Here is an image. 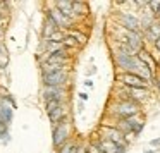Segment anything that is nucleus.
Masks as SVG:
<instances>
[{"instance_id": "29", "label": "nucleus", "mask_w": 160, "mask_h": 153, "mask_svg": "<svg viewBox=\"0 0 160 153\" xmlns=\"http://www.w3.org/2000/svg\"><path fill=\"white\" fill-rule=\"evenodd\" d=\"M143 153H157L155 150H146V151H143Z\"/></svg>"}, {"instance_id": "30", "label": "nucleus", "mask_w": 160, "mask_h": 153, "mask_svg": "<svg viewBox=\"0 0 160 153\" xmlns=\"http://www.w3.org/2000/svg\"><path fill=\"white\" fill-rule=\"evenodd\" d=\"M83 153H88V150H86V148H83Z\"/></svg>"}, {"instance_id": "7", "label": "nucleus", "mask_w": 160, "mask_h": 153, "mask_svg": "<svg viewBox=\"0 0 160 153\" xmlns=\"http://www.w3.org/2000/svg\"><path fill=\"white\" fill-rule=\"evenodd\" d=\"M67 95L69 91L66 88H43V98H45V103L47 101H64L67 100Z\"/></svg>"}, {"instance_id": "17", "label": "nucleus", "mask_w": 160, "mask_h": 153, "mask_svg": "<svg viewBox=\"0 0 160 153\" xmlns=\"http://www.w3.org/2000/svg\"><path fill=\"white\" fill-rule=\"evenodd\" d=\"M64 47H66L67 50H78V48H81V45H79V42H78L74 36H71V35H66V38H64Z\"/></svg>"}, {"instance_id": "2", "label": "nucleus", "mask_w": 160, "mask_h": 153, "mask_svg": "<svg viewBox=\"0 0 160 153\" xmlns=\"http://www.w3.org/2000/svg\"><path fill=\"white\" fill-rule=\"evenodd\" d=\"M112 21L114 24L121 26V28L128 29V31L134 33H143L141 22H139V16L134 11H119L115 14H112Z\"/></svg>"}, {"instance_id": "14", "label": "nucleus", "mask_w": 160, "mask_h": 153, "mask_svg": "<svg viewBox=\"0 0 160 153\" xmlns=\"http://www.w3.org/2000/svg\"><path fill=\"white\" fill-rule=\"evenodd\" d=\"M72 12H74V16H76V19L79 17V16H88L90 14L88 4H84V2H72Z\"/></svg>"}, {"instance_id": "27", "label": "nucleus", "mask_w": 160, "mask_h": 153, "mask_svg": "<svg viewBox=\"0 0 160 153\" xmlns=\"http://www.w3.org/2000/svg\"><path fill=\"white\" fill-rule=\"evenodd\" d=\"M4 35H5V31H4V28L0 26V42H2V38H4Z\"/></svg>"}, {"instance_id": "3", "label": "nucleus", "mask_w": 160, "mask_h": 153, "mask_svg": "<svg viewBox=\"0 0 160 153\" xmlns=\"http://www.w3.org/2000/svg\"><path fill=\"white\" fill-rule=\"evenodd\" d=\"M115 83L126 88H132V90H150L152 88L150 83H146L145 79L131 72H117L115 74Z\"/></svg>"}, {"instance_id": "18", "label": "nucleus", "mask_w": 160, "mask_h": 153, "mask_svg": "<svg viewBox=\"0 0 160 153\" xmlns=\"http://www.w3.org/2000/svg\"><path fill=\"white\" fill-rule=\"evenodd\" d=\"M7 62H9V52H7V48H5L4 43L0 42V66L5 67Z\"/></svg>"}, {"instance_id": "9", "label": "nucleus", "mask_w": 160, "mask_h": 153, "mask_svg": "<svg viewBox=\"0 0 160 153\" xmlns=\"http://www.w3.org/2000/svg\"><path fill=\"white\" fill-rule=\"evenodd\" d=\"M143 38H145V45L148 47V48H153V45H155L160 38V22L155 21L148 29H145V31H143Z\"/></svg>"}, {"instance_id": "25", "label": "nucleus", "mask_w": 160, "mask_h": 153, "mask_svg": "<svg viewBox=\"0 0 160 153\" xmlns=\"http://www.w3.org/2000/svg\"><path fill=\"white\" fill-rule=\"evenodd\" d=\"M79 98H81V101H86L88 100V95L86 93H79Z\"/></svg>"}, {"instance_id": "21", "label": "nucleus", "mask_w": 160, "mask_h": 153, "mask_svg": "<svg viewBox=\"0 0 160 153\" xmlns=\"http://www.w3.org/2000/svg\"><path fill=\"white\" fill-rule=\"evenodd\" d=\"M152 86L155 88V90L158 91V95H160V72L157 74L155 77H153V81H152Z\"/></svg>"}, {"instance_id": "1", "label": "nucleus", "mask_w": 160, "mask_h": 153, "mask_svg": "<svg viewBox=\"0 0 160 153\" xmlns=\"http://www.w3.org/2000/svg\"><path fill=\"white\" fill-rule=\"evenodd\" d=\"M143 114V107L131 98H110L107 107V117L112 122L122 121V119H129L132 115Z\"/></svg>"}, {"instance_id": "16", "label": "nucleus", "mask_w": 160, "mask_h": 153, "mask_svg": "<svg viewBox=\"0 0 160 153\" xmlns=\"http://www.w3.org/2000/svg\"><path fill=\"white\" fill-rule=\"evenodd\" d=\"M66 35L74 36V38H76L78 42H79V45H81V47H84V45H86V42H88V35L81 33L79 29H67V31H66Z\"/></svg>"}, {"instance_id": "13", "label": "nucleus", "mask_w": 160, "mask_h": 153, "mask_svg": "<svg viewBox=\"0 0 160 153\" xmlns=\"http://www.w3.org/2000/svg\"><path fill=\"white\" fill-rule=\"evenodd\" d=\"M55 7L59 9L64 16H67L69 19H74V21H76V16H74V12H72V2H67V0H59V2L55 4Z\"/></svg>"}, {"instance_id": "23", "label": "nucleus", "mask_w": 160, "mask_h": 153, "mask_svg": "<svg viewBox=\"0 0 160 153\" xmlns=\"http://www.w3.org/2000/svg\"><path fill=\"white\" fill-rule=\"evenodd\" d=\"M7 22V16H0V26H4Z\"/></svg>"}, {"instance_id": "11", "label": "nucleus", "mask_w": 160, "mask_h": 153, "mask_svg": "<svg viewBox=\"0 0 160 153\" xmlns=\"http://www.w3.org/2000/svg\"><path fill=\"white\" fill-rule=\"evenodd\" d=\"M67 117H69V112H67V107L64 103L60 105L59 108H55L52 114H48V119H50V122H52L53 126L60 124V122H66Z\"/></svg>"}, {"instance_id": "31", "label": "nucleus", "mask_w": 160, "mask_h": 153, "mask_svg": "<svg viewBox=\"0 0 160 153\" xmlns=\"http://www.w3.org/2000/svg\"><path fill=\"white\" fill-rule=\"evenodd\" d=\"M158 67H160V60H158Z\"/></svg>"}, {"instance_id": "10", "label": "nucleus", "mask_w": 160, "mask_h": 153, "mask_svg": "<svg viewBox=\"0 0 160 153\" xmlns=\"http://www.w3.org/2000/svg\"><path fill=\"white\" fill-rule=\"evenodd\" d=\"M91 143L100 150V153H117V148H119V145H115V143L108 141V139H105V138H100L98 134H95V138Z\"/></svg>"}, {"instance_id": "4", "label": "nucleus", "mask_w": 160, "mask_h": 153, "mask_svg": "<svg viewBox=\"0 0 160 153\" xmlns=\"http://www.w3.org/2000/svg\"><path fill=\"white\" fill-rule=\"evenodd\" d=\"M97 134L100 136V138H105V139H108V141L115 143V145H128L129 146V141L126 139V136L122 134L117 127H114V126L100 124L97 129Z\"/></svg>"}, {"instance_id": "19", "label": "nucleus", "mask_w": 160, "mask_h": 153, "mask_svg": "<svg viewBox=\"0 0 160 153\" xmlns=\"http://www.w3.org/2000/svg\"><path fill=\"white\" fill-rule=\"evenodd\" d=\"M60 101H47L45 103V108H47V114H52L53 110H55V108H59L60 107Z\"/></svg>"}, {"instance_id": "20", "label": "nucleus", "mask_w": 160, "mask_h": 153, "mask_svg": "<svg viewBox=\"0 0 160 153\" xmlns=\"http://www.w3.org/2000/svg\"><path fill=\"white\" fill-rule=\"evenodd\" d=\"M148 9L153 12V14H157V11L160 9V0H150V2H148Z\"/></svg>"}, {"instance_id": "26", "label": "nucleus", "mask_w": 160, "mask_h": 153, "mask_svg": "<svg viewBox=\"0 0 160 153\" xmlns=\"http://www.w3.org/2000/svg\"><path fill=\"white\" fill-rule=\"evenodd\" d=\"M153 48H155V50H157V52H158V53H160V38H158V42H157V43H155V45H153Z\"/></svg>"}, {"instance_id": "24", "label": "nucleus", "mask_w": 160, "mask_h": 153, "mask_svg": "<svg viewBox=\"0 0 160 153\" xmlns=\"http://www.w3.org/2000/svg\"><path fill=\"white\" fill-rule=\"evenodd\" d=\"M84 86H86V88H93V81L86 79V81H84Z\"/></svg>"}, {"instance_id": "5", "label": "nucleus", "mask_w": 160, "mask_h": 153, "mask_svg": "<svg viewBox=\"0 0 160 153\" xmlns=\"http://www.w3.org/2000/svg\"><path fill=\"white\" fill-rule=\"evenodd\" d=\"M52 138H53V146H55L57 150H60L66 143H69V139H71V126H69V122L66 121V122H60V124L53 126Z\"/></svg>"}, {"instance_id": "8", "label": "nucleus", "mask_w": 160, "mask_h": 153, "mask_svg": "<svg viewBox=\"0 0 160 153\" xmlns=\"http://www.w3.org/2000/svg\"><path fill=\"white\" fill-rule=\"evenodd\" d=\"M138 59H139V62H143L146 67H150V71H152V72L155 74V76L160 72L158 62H157V59L153 57V53H152V48H148V47H145V48H143L141 52L138 53Z\"/></svg>"}, {"instance_id": "28", "label": "nucleus", "mask_w": 160, "mask_h": 153, "mask_svg": "<svg viewBox=\"0 0 160 153\" xmlns=\"http://www.w3.org/2000/svg\"><path fill=\"white\" fill-rule=\"evenodd\" d=\"M155 17H157V21H160V9L157 11V14H155Z\"/></svg>"}, {"instance_id": "22", "label": "nucleus", "mask_w": 160, "mask_h": 153, "mask_svg": "<svg viewBox=\"0 0 160 153\" xmlns=\"http://www.w3.org/2000/svg\"><path fill=\"white\" fill-rule=\"evenodd\" d=\"M150 146H153V148H157V146H160V138H155L150 141Z\"/></svg>"}, {"instance_id": "12", "label": "nucleus", "mask_w": 160, "mask_h": 153, "mask_svg": "<svg viewBox=\"0 0 160 153\" xmlns=\"http://www.w3.org/2000/svg\"><path fill=\"white\" fill-rule=\"evenodd\" d=\"M57 31H59V26L55 24V21H53L52 17L47 16V17H45V24H43V38L48 40L50 36H52L53 33H57Z\"/></svg>"}, {"instance_id": "6", "label": "nucleus", "mask_w": 160, "mask_h": 153, "mask_svg": "<svg viewBox=\"0 0 160 153\" xmlns=\"http://www.w3.org/2000/svg\"><path fill=\"white\" fill-rule=\"evenodd\" d=\"M42 81L45 88H66V84L69 83V67L50 76H42Z\"/></svg>"}, {"instance_id": "15", "label": "nucleus", "mask_w": 160, "mask_h": 153, "mask_svg": "<svg viewBox=\"0 0 160 153\" xmlns=\"http://www.w3.org/2000/svg\"><path fill=\"white\" fill-rule=\"evenodd\" d=\"M59 153H83V148H79V145L74 141H69L59 150Z\"/></svg>"}]
</instances>
